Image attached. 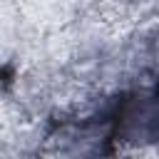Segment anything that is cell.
<instances>
[{
	"label": "cell",
	"mask_w": 159,
	"mask_h": 159,
	"mask_svg": "<svg viewBox=\"0 0 159 159\" xmlns=\"http://www.w3.org/2000/svg\"><path fill=\"white\" fill-rule=\"evenodd\" d=\"M107 122L109 142H159V82L152 89L117 99Z\"/></svg>",
	"instance_id": "obj_1"
}]
</instances>
